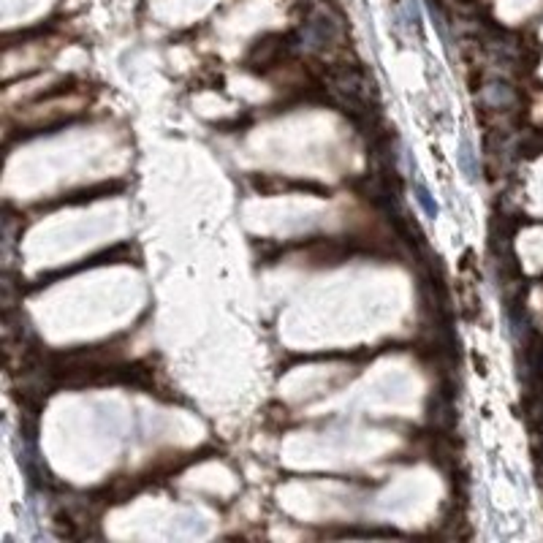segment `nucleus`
Instances as JSON below:
<instances>
[{
    "mask_svg": "<svg viewBox=\"0 0 543 543\" xmlns=\"http://www.w3.org/2000/svg\"><path fill=\"white\" fill-rule=\"evenodd\" d=\"M418 204L424 207V212H427L429 217H435V215H438V204H432V198H429V190L424 188V185H418Z\"/></svg>",
    "mask_w": 543,
    "mask_h": 543,
    "instance_id": "1",
    "label": "nucleus"
}]
</instances>
